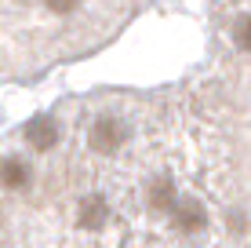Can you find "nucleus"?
Masks as SVG:
<instances>
[{
	"instance_id": "obj_1",
	"label": "nucleus",
	"mask_w": 251,
	"mask_h": 248,
	"mask_svg": "<svg viewBox=\"0 0 251 248\" xmlns=\"http://www.w3.org/2000/svg\"><path fill=\"white\" fill-rule=\"evenodd\" d=\"M58 135H62V128H58L55 117H33L29 124H25V142H29L37 153H48L58 146Z\"/></svg>"
},
{
	"instance_id": "obj_2",
	"label": "nucleus",
	"mask_w": 251,
	"mask_h": 248,
	"mask_svg": "<svg viewBox=\"0 0 251 248\" xmlns=\"http://www.w3.org/2000/svg\"><path fill=\"white\" fill-rule=\"evenodd\" d=\"M0 186L7 193H25L33 186V165H25L22 157H4L0 161Z\"/></svg>"
},
{
	"instance_id": "obj_3",
	"label": "nucleus",
	"mask_w": 251,
	"mask_h": 248,
	"mask_svg": "<svg viewBox=\"0 0 251 248\" xmlns=\"http://www.w3.org/2000/svg\"><path fill=\"white\" fill-rule=\"evenodd\" d=\"M229 22V40L240 51V58H251V7H244L240 15H233Z\"/></svg>"
}]
</instances>
